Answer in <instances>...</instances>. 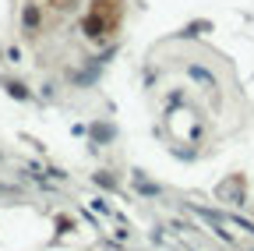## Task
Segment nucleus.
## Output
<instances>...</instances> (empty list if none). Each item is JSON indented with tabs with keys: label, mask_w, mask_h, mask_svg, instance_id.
Returning a JSON list of instances; mask_svg holds the SVG:
<instances>
[{
	"label": "nucleus",
	"mask_w": 254,
	"mask_h": 251,
	"mask_svg": "<svg viewBox=\"0 0 254 251\" xmlns=\"http://www.w3.org/2000/svg\"><path fill=\"white\" fill-rule=\"evenodd\" d=\"M198 219H205L208 227H219V234L226 237L230 244H251L254 248V227L244 223V219L222 216V212H208V209H198Z\"/></svg>",
	"instance_id": "1"
},
{
	"label": "nucleus",
	"mask_w": 254,
	"mask_h": 251,
	"mask_svg": "<svg viewBox=\"0 0 254 251\" xmlns=\"http://www.w3.org/2000/svg\"><path fill=\"white\" fill-rule=\"evenodd\" d=\"M4 88L11 92V96H14V99H28V88H25V85H18V82H7Z\"/></svg>",
	"instance_id": "2"
},
{
	"label": "nucleus",
	"mask_w": 254,
	"mask_h": 251,
	"mask_svg": "<svg viewBox=\"0 0 254 251\" xmlns=\"http://www.w3.org/2000/svg\"><path fill=\"white\" fill-rule=\"evenodd\" d=\"M190 78H198V82H205L208 88H215V78H212L208 71H201V68H190Z\"/></svg>",
	"instance_id": "3"
},
{
	"label": "nucleus",
	"mask_w": 254,
	"mask_h": 251,
	"mask_svg": "<svg viewBox=\"0 0 254 251\" xmlns=\"http://www.w3.org/2000/svg\"><path fill=\"white\" fill-rule=\"evenodd\" d=\"M25 25H28V28L39 25V11H36V7H25Z\"/></svg>",
	"instance_id": "4"
}]
</instances>
